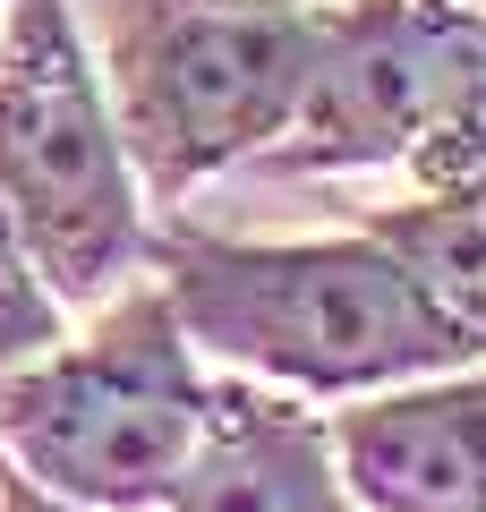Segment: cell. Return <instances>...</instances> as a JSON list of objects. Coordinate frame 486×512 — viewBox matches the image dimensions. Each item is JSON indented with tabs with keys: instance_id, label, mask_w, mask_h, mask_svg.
<instances>
[{
	"instance_id": "obj_3",
	"label": "cell",
	"mask_w": 486,
	"mask_h": 512,
	"mask_svg": "<svg viewBox=\"0 0 486 512\" xmlns=\"http://www.w3.org/2000/svg\"><path fill=\"white\" fill-rule=\"evenodd\" d=\"M0 231L60 308H103L154 265L77 0H0Z\"/></svg>"
},
{
	"instance_id": "obj_6",
	"label": "cell",
	"mask_w": 486,
	"mask_h": 512,
	"mask_svg": "<svg viewBox=\"0 0 486 512\" xmlns=\"http://www.w3.org/2000/svg\"><path fill=\"white\" fill-rule=\"evenodd\" d=\"M359 512H486V367L427 376L324 419Z\"/></svg>"
},
{
	"instance_id": "obj_4",
	"label": "cell",
	"mask_w": 486,
	"mask_h": 512,
	"mask_svg": "<svg viewBox=\"0 0 486 512\" xmlns=\"http://www.w3.org/2000/svg\"><path fill=\"white\" fill-rule=\"evenodd\" d=\"M205 402L214 384L162 282H128L86 342H52L0 376V453L77 512H162L205 436Z\"/></svg>"
},
{
	"instance_id": "obj_1",
	"label": "cell",
	"mask_w": 486,
	"mask_h": 512,
	"mask_svg": "<svg viewBox=\"0 0 486 512\" xmlns=\"http://www.w3.org/2000/svg\"><path fill=\"white\" fill-rule=\"evenodd\" d=\"M188 350H214L239 376L282 393L367 402L427 376H461L486 350L401 274L367 231L333 239H214L154 231V265Z\"/></svg>"
},
{
	"instance_id": "obj_2",
	"label": "cell",
	"mask_w": 486,
	"mask_h": 512,
	"mask_svg": "<svg viewBox=\"0 0 486 512\" xmlns=\"http://www.w3.org/2000/svg\"><path fill=\"white\" fill-rule=\"evenodd\" d=\"M120 154L154 205L273 154L316 77V0H94Z\"/></svg>"
},
{
	"instance_id": "obj_9",
	"label": "cell",
	"mask_w": 486,
	"mask_h": 512,
	"mask_svg": "<svg viewBox=\"0 0 486 512\" xmlns=\"http://www.w3.org/2000/svg\"><path fill=\"white\" fill-rule=\"evenodd\" d=\"M60 316H69V308H60V299L26 274L18 239L0 231V376H9V367H26V359H43L52 342H69V333H60Z\"/></svg>"
},
{
	"instance_id": "obj_10",
	"label": "cell",
	"mask_w": 486,
	"mask_h": 512,
	"mask_svg": "<svg viewBox=\"0 0 486 512\" xmlns=\"http://www.w3.org/2000/svg\"><path fill=\"white\" fill-rule=\"evenodd\" d=\"M0 512H77V504H60V495H43L35 478L18 470V461L0 453Z\"/></svg>"
},
{
	"instance_id": "obj_8",
	"label": "cell",
	"mask_w": 486,
	"mask_h": 512,
	"mask_svg": "<svg viewBox=\"0 0 486 512\" xmlns=\"http://www.w3.org/2000/svg\"><path fill=\"white\" fill-rule=\"evenodd\" d=\"M359 231L486 350V180L401 205H359Z\"/></svg>"
},
{
	"instance_id": "obj_7",
	"label": "cell",
	"mask_w": 486,
	"mask_h": 512,
	"mask_svg": "<svg viewBox=\"0 0 486 512\" xmlns=\"http://www.w3.org/2000/svg\"><path fill=\"white\" fill-rule=\"evenodd\" d=\"M162 512H359L333 470L324 419H307L299 393H265V384H214L205 402V436L188 470L171 478Z\"/></svg>"
},
{
	"instance_id": "obj_5",
	"label": "cell",
	"mask_w": 486,
	"mask_h": 512,
	"mask_svg": "<svg viewBox=\"0 0 486 512\" xmlns=\"http://www.w3.org/2000/svg\"><path fill=\"white\" fill-rule=\"evenodd\" d=\"M265 163H401L418 197L486 180V0H316V77Z\"/></svg>"
}]
</instances>
